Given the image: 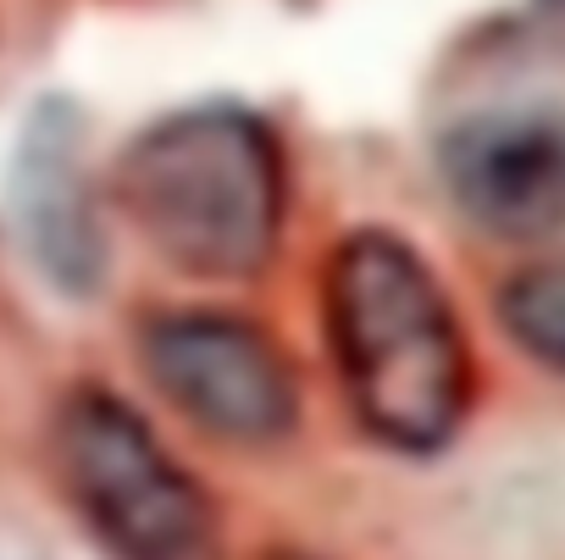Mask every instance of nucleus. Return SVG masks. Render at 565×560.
<instances>
[{"instance_id": "nucleus-1", "label": "nucleus", "mask_w": 565, "mask_h": 560, "mask_svg": "<svg viewBox=\"0 0 565 560\" xmlns=\"http://www.w3.org/2000/svg\"><path fill=\"white\" fill-rule=\"evenodd\" d=\"M322 323L350 416L394 455H438L471 416L477 361L438 272L405 233L355 228L322 272Z\"/></svg>"}, {"instance_id": "nucleus-2", "label": "nucleus", "mask_w": 565, "mask_h": 560, "mask_svg": "<svg viewBox=\"0 0 565 560\" xmlns=\"http://www.w3.org/2000/svg\"><path fill=\"white\" fill-rule=\"evenodd\" d=\"M117 200L139 239L178 272L244 284L282 239V150L266 117L238 101H205L156 117L117 156Z\"/></svg>"}, {"instance_id": "nucleus-3", "label": "nucleus", "mask_w": 565, "mask_h": 560, "mask_svg": "<svg viewBox=\"0 0 565 560\" xmlns=\"http://www.w3.org/2000/svg\"><path fill=\"white\" fill-rule=\"evenodd\" d=\"M56 477L117 560H211L216 505L156 427L106 389H78L51 427Z\"/></svg>"}, {"instance_id": "nucleus-4", "label": "nucleus", "mask_w": 565, "mask_h": 560, "mask_svg": "<svg viewBox=\"0 0 565 560\" xmlns=\"http://www.w3.org/2000/svg\"><path fill=\"white\" fill-rule=\"evenodd\" d=\"M139 361L161 400L222 444L266 450L300 422L295 361L244 317L161 311L139 328Z\"/></svg>"}, {"instance_id": "nucleus-5", "label": "nucleus", "mask_w": 565, "mask_h": 560, "mask_svg": "<svg viewBox=\"0 0 565 560\" xmlns=\"http://www.w3.org/2000/svg\"><path fill=\"white\" fill-rule=\"evenodd\" d=\"M438 172L460 216L504 244L565 233V106L510 101L460 117L438 139Z\"/></svg>"}, {"instance_id": "nucleus-6", "label": "nucleus", "mask_w": 565, "mask_h": 560, "mask_svg": "<svg viewBox=\"0 0 565 560\" xmlns=\"http://www.w3.org/2000/svg\"><path fill=\"white\" fill-rule=\"evenodd\" d=\"M78 150H84L78 112L67 101H40L18 145L12 200H18V222L40 272L56 277V289L95 295L106 272V239H100L95 189Z\"/></svg>"}, {"instance_id": "nucleus-7", "label": "nucleus", "mask_w": 565, "mask_h": 560, "mask_svg": "<svg viewBox=\"0 0 565 560\" xmlns=\"http://www.w3.org/2000/svg\"><path fill=\"white\" fill-rule=\"evenodd\" d=\"M499 323L521 356L565 378V250L537 255L499 289Z\"/></svg>"}, {"instance_id": "nucleus-8", "label": "nucleus", "mask_w": 565, "mask_h": 560, "mask_svg": "<svg viewBox=\"0 0 565 560\" xmlns=\"http://www.w3.org/2000/svg\"><path fill=\"white\" fill-rule=\"evenodd\" d=\"M537 12H543V23L565 29V0H537Z\"/></svg>"}, {"instance_id": "nucleus-9", "label": "nucleus", "mask_w": 565, "mask_h": 560, "mask_svg": "<svg viewBox=\"0 0 565 560\" xmlns=\"http://www.w3.org/2000/svg\"><path fill=\"white\" fill-rule=\"evenodd\" d=\"M271 560H306V554H271Z\"/></svg>"}]
</instances>
